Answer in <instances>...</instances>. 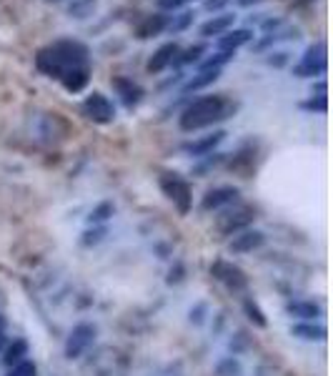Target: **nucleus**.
Masks as SVG:
<instances>
[{"instance_id": "nucleus-1", "label": "nucleus", "mask_w": 333, "mask_h": 376, "mask_svg": "<svg viewBox=\"0 0 333 376\" xmlns=\"http://www.w3.org/2000/svg\"><path fill=\"white\" fill-rule=\"evenodd\" d=\"M78 66H90V50L85 43L76 38H60L36 53V68L43 76L55 78V81H60L68 68Z\"/></svg>"}, {"instance_id": "nucleus-2", "label": "nucleus", "mask_w": 333, "mask_h": 376, "mask_svg": "<svg viewBox=\"0 0 333 376\" xmlns=\"http://www.w3.org/2000/svg\"><path fill=\"white\" fill-rule=\"evenodd\" d=\"M236 111V103L228 101L226 96H203L190 101L188 106L183 108V113L178 118L180 131L193 133V131H203V128H211V125L220 123L233 116Z\"/></svg>"}, {"instance_id": "nucleus-3", "label": "nucleus", "mask_w": 333, "mask_h": 376, "mask_svg": "<svg viewBox=\"0 0 333 376\" xmlns=\"http://www.w3.org/2000/svg\"><path fill=\"white\" fill-rule=\"evenodd\" d=\"M328 68V50H326V43H313L309 46L301 58L298 66H293V76L296 78H316V76H323Z\"/></svg>"}, {"instance_id": "nucleus-4", "label": "nucleus", "mask_w": 333, "mask_h": 376, "mask_svg": "<svg viewBox=\"0 0 333 376\" xmlns=\"http://www.w3.org/2000/svg\"><path fill=\"white\" fill-rule=\"evenodd\" d=\"M253 218H256V211L250 209V206H236V203H233V209H226L218 216L215 228H218L223 236H236V233L246 231V228L253 223Z\"/></svg>"}, {"instance_id": "nucleus-5", "label": "nucleus", "mask_w": 333, "mask_h": 376, "mask_svg": "<svg viewBox=\"0 0 333 376\" xmlns=\"http://www.w3.org/2000/svg\"><path fill=\"white\" fill-rule=\"evenodd\" d=\"M95 336H98V328H95V323H88V321L76 323V326H73V331L68 334V339H66V349H63L68 361H76V358L83 356V354L93 347Z\"/></svg>"}, {"instance_id": "nucleus-6", "label": "nucleus", "mask_w": 333, "mask_h": 376, "mask_svg": "<svg viewBox=\"0 0 333 376\" xmlns=\"http://www.w3.org/2000/svg\"><path fill=\"white\" fill-rule=\"evenodd\" d=\"M161 191L166 193L173 201V206L178 209V214H188L190 206H193V193H190V186L185 179H180L178 174H163L161 176Z\"/></svg>"}, {"instance_id": "nucleus-7", "label": "nucleus", "mask_w": 333, "mask_h": 376, "mask_svg": "<svg viewBox=\"0 0 333 376\" xmlns=\"http://www.w3.org/2000/svg\"><path fill=\"white\" fill-rule=\"evenodd\" d=\"M80 111H83L85 118L93 120V123H98V125L113 123V118H115L113 101H111L106 93H101V90H93V93H88V96H85V101H83V106H80Z\"/></svg>"}, {"instance_id": "nucleus-8", "label": "nucleus", "mask_w": 333, "mask_h": 376, "mask_svg": "<svg viewBox=\"0 0 333 376\" xmlns=\"http://www.w3.org/2000/svg\"><path fill=\"white\" fill-rule=\"evenodd\" d=\"M211 276L215 281H220L226 288H231V291H243L248 286V279H246L243 269H238V266H233L231 261H223V258L211 263Z\"/></svg>"}, {"instance_id": "nucleus-9", "label": "nucleus", "mask_w": 333, "mask_h": 376, "mask_svg": "<svg viewBox=\"0 0 333 376\" xmlns=\"http://www.w3.org/2000/svg\"><path fill=\"white\" fill-rule=\"evenodd\" d=\"M241 191H238L236 186H218V188H211L201 201V209L203 211H220V209H228L233 203L238 201Z\"/></svg>"}, {"instance_id": "nucleus-10", "label": "nucleus", "mask_w": 333, "mask_h": 376, "mask_svg": "<svg viewBox=\"0 0 333 376\" xmlns=\"http://www.w3.org/2000/svg\"><path fill=\"white\" fill-rule=\"evenodd\" d=\"M111 85L115 88V93L120 96V101H123V106L125 108H136L138 103L143 101V96H146V90H143V85L141 83H136L133 78H123V76H118V78H113L111 81Z\"/></svg>"}, {"instance_id": "nucleus-11", "label": "nucleus", "mask_w": 333, "mask_h": 376, "mask_svg": "<svg viewBox=\"0 0 333 376\" xmlns=\"http://www.w3.org/2000/svg\"><path fill=\"white\" fill-rule=\"evenodd\" d=\"M168 20H171V15H166L163 11L150 13V15H146V18L136 25V38L138 41H148V38L161 36V33H166Z\"/></svg>"}, {"instance_id": "nucleus-12", "label": "nucleus", "mask_w": 333, "mask_h": 376, "mask_svg": "<svg viewBox=\"0 0 333 376\" xmlns=\"http://www.w3.org/2000/svg\"><path fill=\"white\" fill-rule=\"evenodd\" d=\"M180 46L176 41L173 43H166V46H161V48L155 50L153 55L148 58V63H146V71L153 73V76H158V73H163L166 68L173 66V60H176V55H178Z\"/></svg>"}, {"instance_id": "nucleus-13", "label": "nucleus", "mask_w": 333, "mask_h": 376, "mask_svg": "<svg viewBox=\"0 0 333 376\" xmlns=\"http://www.w3.org/2000/svg\"><path fill=\"white\" fill-rule=\"evenodd\" d=\"M263 241H266V233L263 231H256V228H246V231L236 233L231 239V244H228V249L233 251V253H248V251H256L263 246Z\"/></svg>"}, {"instance_id": "nucleus-14", "label": "nucleus", "mask_w": 333, "mask_h": 376, "mask_svg": "<svg viewBox=\"0 0 333 376\" xmlns=\"http://www.w3.org/2000/svg\"><path fill=\"white\" fill-rule=\"evenodd\" d=\"M253 41V30L250 28H233L226 30L223 36H218V50H228V53H236L238 48H243Z\"/></svg>"}, {"instance_id": "nucleus-15", "label": "nucleus", "mask_w": 333, "mask_h": 376, "mask_svg": "<svg viewBox=\"0 0 333 376\" xmlns=\"http://www.w3.org/2000/svg\"><path fill=\"white\" fill-rule=\"evenodd\" d=\"M226 138V133L223 131H213L211 136L206 138H198V141H188V144H183V153L193 155V158H203V155L213 153V148Z\"/></svg>"}, {"instance_id": "nucleus-16", "label": "nucleus", "mask_w": 333, "mask_h": 376, "mask_svg": "<svg viewBox=\"0 0 333 376\" xmlns=\"http://www.w3.org/2000/svg\"><path fill=\"white\" fill-rule=\"evenodd\" d=\"M60 83L68 93H80L85 90V85L90 83V66H78V68H68L63 76H60Z\"/></svg>"}, {"instance_id": "nucleus-17", "label": "nucleus", "mask_w": 333, "mask_h": 376, "mask_svg": "<svg viewBox=\"0 0 333 376\" xmlns=\"http://www.w3.org/2000/svg\"><path fill=\"white\" fill-rule=\"evenodd\" d=\"M233 23H236V15L233 13H220V15H213L211 20H206V23L201 25V38H213V36H223L226 30L233 28Z\"/></svg>"}, {"instance_id": "nucleus-18", "label": "nucleus", "mask_w": 333, "mask_h": 376, "mask_svg": "<svg viewBox=\"0 0 333 376\" xmlns=\"http://www.w3.org/2000/svg\"><path fill=\"white\" fill-rule=\"evenodd\" d=\"M218 78H220V71H198L196 76L188 78V81L183 83L180 96H188V93H196V90L208 88V85H213Z\"/></svg>"}, {"instance_id": "nucleus-19", "label": "nucleus", "mask_w": 333, "mask_h": 376, "mask_svg": "<svg viewBox=\"0 0 333 376\" xmlns=\"http://www.w3.org/2000/svg\"><path fill=\"white\" fill-rule=\"evenodd\" d=\"M28 351H30L28 341H25V339H13L10 344L6 347V351H3V364L10 369V366L25 361V358H28Z\"/></svg>"}, {"instance_id": "nucleus-20", "label": "nucleus", "mask_w": 333, "mask_h": 376, "mask_svg": "<svg viewBox=\"0 0 333 376\" xmlns=\"http://www.w3.org/2000/svg\"><path fill=\"white\" fill-rule=\"evenodd\" d=\"M285 311L296 319H304V321H313V319L321 316V306L313 304V301H291L285 306Z\"/></svg>"}, {"instance_id": "nucleus-21", "label": "nucleus", "mask_w": 333, "mask_h": 376, "mask_svg": "<svg viewBox=\"0 0 333 376\" xmlns=\"http://www.w3.org/2000/svg\"><path fill=\"white\" fill-rule=\"evenodd\" d=\"M291 334L304 341H323L326 339V328L318 326V323L306 321V323H296V326L291 328Z\"/></svg>"}, {"instance_id": "nucleus-22", "label": "nucleus", "mask_w": 333, "mask_h": 376, "mask_svg": "<svg viewBox=\"0 0 333 376\" xmlns=\"http://www.w3.org/2000/svg\"><path fill=\"white\" fill-rule=\"evenodd\" d=\"M206 53H208V46H206V43H196V46H190V48L178 50L173 66H190V63H198L201 55H206Z\"/></svg>"}, {"instance_id": "nucleus-23", "label": "nucleus", "mask_w": 333, "mask_h": 376, "mask_svg": "<svg viewBox=\"0 0 333 376\" xmlns=\"http://www.w3.org/2000/svg\"><path fill=\"white\" fill-rule=\"evenodd\" d=\"M236 58V53H228V50H215L211 53L208 58L198 60V71H220V68L226 66L228 60Z\"/></svg>"}, {"instance_id": "nucleus-24", "label": "nucleus", "mask_w": 333, "mask_h": 376, "mask_svg": "<svg viewBox=\"0 0 333 376\" xmlns=\"http://www.w3.org/2000/svg\"><path fill=\"white\" fill-rule=\"evenodd\" d=\"M98 8V0H71V6H68V15L76 20H85L90 18Z\"/></svg>"}, {"instance_id": "nucleus-25", "label": "nucleus", "mask_w": 333, "mask_h": 376, "mask_svg": "<svg viewBox=\"0 0 333 376\" xmlns=\"http://www.w3.org/2000/svg\"><path fill=\"white\" fill-rule=\"evenodd\" d=\"M113 214H115V206L111 201H103V203H98L93 211L88 214V223L90 226H103L106 221H111L113 218Z\"/></svg>"}, {"instance_id": "nucleus-26", "label": "nucleus", "mask_w": 333, "mask_h": 376, "mask_svg": "<svg viewBox=\"0 0 333 376\" xmlns=\"http://www.w3.org/2000/svg\"><path fill=\"white\" fill-rule=\"evenodd\" d=\"M215 376H243V364L236 356L220 358L215 364Z\"/></svg>"}, {"instance_id": "nucleus-27", "label": "nucleus", "mask_w": 333, "mask_h": 376, "mask_svg": "<svg viewBox=\"0 0 333 376\" xmlns=\"http://www.w3.org/2000/svg\"><path fill=\"white\" fill-rule=\"evenodd\" d=\"M193 18H196V13H190V11H183V13H178V15H171L166 30L168 33H183V30L193 23Z\"/></svg>"}, {"instance_id": "nucleus-28", "label": "nucleus", "mask_w": 333, "mask_h": 376, "mask_svg": "<svg viewBox=\"0 0 333 376\" xmlns=\"http://www.w3.org/2000/svg\"><path fill=\"white\" fill-rule=\"evenodd\" d=\"M108 236V231L103 226H93L88 228V231H83V239H80V244L85 246V249H90V246H98L103 239Z\"/></svg>"}, {"instance_id": "nucleus-29", "label": "nucleus", "mask_w": 333, "mask_h": 376, "mask_svg": "<svg viewBox=\"0 0 333 376\" xmlns=\"http://www.w3.org/2000/svg\"><path fill=\"white\" fill-rule=\"evenodd\" d=\"M6 376H38V366L33 364L30 358H25V361H20V364L10 366Z\"/></svg>"}, {"instance_id": "nucleus-30", "label": "nucleus", "mask_w": 333, "mask_h": 376, "mask_svg": "<svg viewBox=\"0 0 333 376\" xmlns=\"http://www.w3.org/2000/svg\"><path fill=\"white\" fill-rule=\"evenodd\" d=\"M243 311H246V316H248L250 321L256 323V326H266V319H263V311L258 309L256 301L246 299V301H243Z\"/></svg>"}, {"instance_id": "nucleus-31", "label": "nucleus", "mask_w": 333, "mask_h": 376, "mask_svg": "<svg viewBox=\"0 0 333 376\" xmlns=\"http://www.w3.org/2000/svg\"><path fill=\"white\" fill-rule=\"evenodd\" d=\"M304 111H311V113H326L328 111V101L326 98H318V96H311L309 101L301 103Z\"/></svg>"}, {"instance_id": "nucleus-32", "label": "nucleus", "mask_w": 333, "mask_h": 376, "mask_svg": "<svg viewBox=\"0 0 333 376\" xmlns=\"http://www.w3.org/2000/svg\"><path fill=\"white\" fill-rule=\"evenodd\" d=\"M158 3V8H161L163 13L166 11H178L180 6H185V3H190V0H155Z\"/></svg>"}, {"instance_id": "nucleus-33", "label": "nucleus", "mask_w": 333, "mask_h": 376, "mask_svg": "<svg viewBox=\"0 0 333 376\" xmlns=\"http://www.w3.org/2000/svg\"><path fill=\"white\" fill-rule=\"evenodd\" d=\"M266 63H268V66H274V68L285 66V63H288V53H283V50H281V53H271L266 58Z\"/></svg>"}, {"instance_id": "nucleus-34", "label": "nucleus", "mask_w": 333, "mask_h": 376, "mask_svg": "<svg viewBox=\"0 0 333 376\" xmlns=\"http://www.w3.org/2000/svg\"><path fill=\"white\" fill-rule=\"evenodd\" d=\"M203 319H206V304H198L196 309H190V321L196 323V326H201Z\"/></svg>"}, {"instance_id": "nucleus-35", "label": "nucleus", "mask_w": 333, "mask_h": 376, "mask_svg": "<svg viewBox=\"0 0 333 376\" xmlns=\"http://www.w3.org/2000/svg\"><path fill=\"white\" fill-rule=\"evenodd\" d=\"M228 3H231V0H203V8L211 13H218V11H223Z\"/></svg>"}, {"instance_id": "nucleus-36", "label": "nucleus", "mask_w": 333, "mask_h": 376, "mask_svg": "<svg viewBox=\"0 0 333 376\" xmlns=\"http://www.w3.org/2000/svg\"><path fill=\"white\" fill-rule=\"evenodd\" d=\"M6 328H8V321H6V316L0 314V349H3V344H6Z\"/></svg>"}, {"instance_id": "nucleus-37", "label": "nucleus", "mask_w": 333, "mask_h": 376, "mask_svg": "<svg viewBox=\"0 0 333 376\" xmlns=\"http://www.w3.org/2000/svg\"><path fill=\"white\" fill-rule=\"evenodd\" d=\"M236 3H238L241 8H250V6H258L261 0H236Z\"/></svg>"}, {"instance_id": "nucleus-38", "label": "nucleus", "mask_w": 333, "mask_h": 376, "mask_svg": "<svg viewBox=\"0 0 333 376\" xmlns=\"http://www.w3.org/2000/svg\"><path fill=\"white\" fill-rule=\"evenodd\" d=\"M45 3H63V0H45Z\"/></svg>"}]
</instances>
